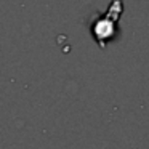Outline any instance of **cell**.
Wrapping results in <instances>:
<instances>
[{"label":"cell","mask_w":149,"mask_h":149,"mask_svg":"<svg viewBox=\"0 0 149 149\" xmlns=\"http://www.w3.org/2000/svg\"><path fill=\"white\" fill-rule=\"evenodd\" d=\"M117 19L119 18L116 15H112L109 10L104 16H101V19L95 21L93 27H91V32H93V37L100 47H104L109 40H112L117 34Z\"/></svg>","instance_id":"6da1fadb"}]
</instances>
